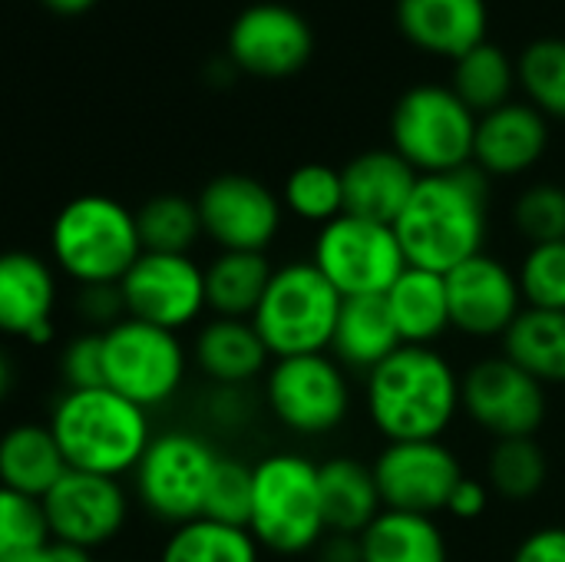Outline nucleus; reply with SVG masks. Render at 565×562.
<instances>
[{"instance_id": "obj_1", "label": "nucleus", "mask_w": 565, "mask_h": 562, "mask_svg": "<svg viewBox=\"0 0 565 562\" xmlns=\"http://www.w3.org/2000/svg\"><path fill=\"white\" fill-rule=\"evenodd\" d=\"M490 189L477 166L420 176L404 212L394 222L411 268L447 275L483 252Z\"/></svg>"}, {"instance_id": "obj_2", "label": "nucleus", "mask_w": 565, "mask_h": 562, "mask_svg": "<svg viewBox=\"0 0 565 562\" xmlns=\"http://www.w3.org/2000/svg\"><path fill=\"white\" fill-rule=\"evenodd\" d=\"M460 411V378L454 364L417 344H401L367 371V414L394 441H440Z\"/></svg>"}, {"instance_id": "obj_3", "label": "nucleus", "mask_w": 565, "mask_h": 562, "mask_svg": "<svg viewBox=\"0 0 565 562\" xmlns=\"http://www.w3.org/2000/svg\"><path fill=\"white\" fill-rule=\"evenodd\" d=\"M50 431L70 470L116 480L136 470L152 441L149 411L126 401L113 388L63 391L53 404Z\"/></svg>"}, {"instance_id": "obj_4", "label": "nucleus", "mask_w": 565, "mask_h": 562, "mask_svg": "<svg viewBox=\"0 0 565 562\" xmlns=\"http://www.w3.org/2000/svg\"><path fill=\"white\" fill-rule=\"evenodd\" d=\"M248 533L278 556H301L328 537L318 464L298 454H271L252 467Z\"/></svg>"}, {"instance_id": "obj_5", "label": "nucleus", "mask_w": 565, "mask_h": 562, "mask_svg": "<svg viewBox=\"0 0 565 562\" xmlns=\"http://www.w3.org/2000/svg\"><path fill=\"white\" fill-rule=\"evenodd\" d=\"M56 268L86 285H119L142 255L136 212L109 195H79L60 209L50 229Z\"/></svg>"}, {"instance_id": "obj_6", "label": "nucleus", "mask_w": 565, "mask_h": 562, "mask_svg": "<svg viewBox=\"0 0 565 562\" xmlns=\"http://www.w3.org/2000/svg\"><path fill=\"white\" fill-rule=\"evenodd\" d=\"M341 301L344 298L315 268V262H288L275 268L252 315V325L275 361L298 354H324L334 338Z\"/></svg>"}, {"instance_id": "obj_7", "label": "nucleus", "mask_w": 565, "mask_h": 562, "mask_svg": "<svg viewBox=\"0 0 565 562\" xmlns=\"http://www.w3.org/2000/svg\"><path fill=\"white\" fill-rule=\"evenodd\" d=\"M477 119L480 116L450 86H411L391 113L394 152L404 156L417 176L457 172L473 166Z\"/></svg>"}, {"instance_id": "obj_8", "label": "nucleus", "mask_w": 565, "mask_h": 562, "mask_svg": "<svg viewBox=\"0 0 565 562\" xmlns=\"http://www.w3.org/2000/svg\"><path fill=\"white\" fill-rule=\"evenodd\" d=\"M103 335V378L106 388L126 401L152 411L175 397L185 381V348L175 331L122 318Z\"/></svg>"}, {"instance_id": "obj_9", "label": "nucleus", "mask_w": 565, "mask_h": 562, "mask_svg": "<svg viewBox=\"0 0 565 562\" xmlns=\"http://www.w3.org/2000/svg\"><path fill=\"white\" fill-rule=\"evenodd\" d=\"M311 262L338 288L341 298L387 295L407 268L394 225L358 219L348 212L321 225Z\"/></svg>"}, {"instance_id": "obj_10", "label": "nucleus", "mask_w": 565, "mask_h": 562, "mask_svg": "<svg viewBox=\"0 0 565 562\" xmlns=\"http://www.w3.org/2000/svg\"><path fill=\"white\" fill-rule=\"evenodd\" d=\"M215 464H218L215 447L195 434L172 431L152 437L142 460L132 470L139 503L152 517L175 527L199 520Z\"/></svg>"}, {"instance_id": "obj_11", "label": "nucleus", "mask_w": 565, "mask_h": 562, "mask_svg": "<svg viewBox=\"0 0 565 562\" xmlns=\"http://www.w3.org/2000/svg\"><path fill=\"white\" fill-rule=\"evenodd\" d=\"M265 397L281 427L301 437H321L344 424L351 388L341 364L328 354L278 358L265 381Z\"/></svg>"}, {"instance_id": "obj_12", "label": "nucleus", "mask_w": 565, "mask_h": 562, "mask_svg": "<svg viewBox=\"0 0 565 562\" xmlns=\"http://www.w3.org/2000/svg\"><path fill=\"white\" fill-rule=\"evenodd\" d=\"M460 407L497 441L533 437L546 421V384L510 358H483L460 381Z\"/></svg>"}, {"instance_id": "obj_13", "label": "nucleus", "mask_w": 565, "mask_h": 562, "mask_svg": "<svg viewBox=\"0 0 565 562\" xmlns=\"http://www.w3.org/2000/svg\"><path fill=\"white\" fill-rule=\"evenodd\" d=\"M374 480L384 510L437 517L463 480L460 460L440 441H394L374 460Z\"/></svg>"}, {"instance_id": "obj_14", "label": "nucleus", "mask_w": 565, "mask_h": 562, "mask_svg": "<svg viewBox=\"0 0 565 562\" xmlns=\"http://www.w3.org/2000/svg\"><path fill=\"white\" fill-rule=\"evenodd\" d=\"M119 295L126 305V318L175 331L189 328L205 305V268H199L189 255H159L142 252L136 265L122 275Z\"/></svg>"}, {"instance_id": "obj_15", "label": "nucleus", "mask_w": 565, "mask_h": 562, "mask_svg": "<svg viewBox=\"0 0 565 562\" xmlns=\"http://www.w3.org/2000/svg\"><path fill=\"white\" fill-rule=\"evenodd\" d=\"M202 235L222 252H265L281 229V202L275 192L242 172L212 179L199 195Z\"/></svg>"}, {"instance_id": "obj_16", "label": "nucleus", "mask_w": 565, "mask_h": 562, "mask_svg": "<svg viewBox=\"0 0 565 562\" xmlns=\"http://www.w3.org/2000/svg\"><path fill=\"white\" fill-rule=\"evenodd\" d=\"M40 503L46 513L50 537L79 550L109 543L129 517L122 484L116 477L83 470H66Z\"/></svg>"}, {"instance_id": "obj_17", "label": "nucleus", "mask_w": 565, "mask_h": 562, "mask_svg": "<svg viewBox=\"0 0 565 562\" xmlns=\"http://www.w3.org/2000/svg\"><path fill=\"white\" fill-rule=\"evenodd\" d=\"M311 50L315 33L308 20L285 3L245 7L228 30V53L235 66L268 79L295 76L311 60Z\"/></svg>"}, {"instance_id": "obj_18", "label": "nucleus", "mask_w": 565, "mask_h": 562, "mask_svg": "<svg viewBox=\"0 0 565 562\" xmlns=\"http://www.w3.org/2000/svg\"><path fill=\"white\" fill-rule=\"evenodd\" d=\"M444 278L450 298V328H460L470 338H503L523 311L516 272L493 255L480 252Z\"/></svg>"}, {"instance_id": "obj_19", "label": "nucleus", "mask_w": 565, "mask_h": 562, "mask_svg": "<svg viewBox=\"0 0 565 562\" xmlns=\"http://www.w3.org/2000/svg\"><path fill=\"white\" fill-rule=\"evenodd\" d=\"M550 149V123L533 103H503L477 119L473 166L483 176H523Z\"/></svg>"}, {"instance_id": "obj_20", "label": "nucleus", "mask_w": 565, "mask_h": 562, "mask_svg": "<svg viewBox=\"0 0 565 562\" xmlns=\"http://www.w3.org/2000/svg\"><path fill=\"white\" fill-rule=\"evenodd\" d=\"M56 275L33 252L0 255V335L43 344L53 338Z\"/></svg>"}, {"instance_id": "obj_21", "label": "nucleus", "mask_w": 565, "mask_h": 562, "mask_svg": "<svg viewBox=\"0 0 565 562\" xmlns=\"http://www.w3.org/2000/svg\"><path fill=\"white\" fill-rule=\"evenodd\" d=\"M401 33L434 56L460 60L490 30L487 0H397Z\"/></svg>"}, {"instance_id": "obj_22", "label": "nucleus", "mask_w": 565, "mask_h": 562, "mask_svg": "<svg viewBox=\"0 0 565 562\" xmlns=\"http://www.w3.org/2000/svg\"><path fill=\"white\" fill-rule=\"evenodd\" d=\"M414 166L397 156L394 149H367L354 156L341 169V185H344V212L371 222L394 225L397 215L404 212L414 185H417Z\"/></svg>"}, {"instance_id": "obj_23", "label": "nucleus", "mask_w": 565, "mask_h": 562, "mask_svg": "<svg viewBox=\"0 0 565 562\" xmlns=\"http://www.w3.org/2000/svg\"><path fill=\"white\" fill-rule=\"evenodd\" d=\"M404 341L397 335L384 295H358L341 301V315L331 338V351L341 364L358 371H374Z\"/></svg>"}, {"instance_id": "obj_24", "label": "nucleus", "mask_w": 565, "mask_h": 562, "mask_svg": "<svg viewBox=\"0 0 565 562\" xmlns=\"http://www.w3.org/2000/svg\"><path fill=\"white\" fill-rule=\"evenodd\" d=\"M268 348L252 321L215 318L195 338V364L222 388H242L255 381L268 364Z\"/></svg>"}, {"instance_id": "obj_25", "label": "nucleus", "mask_w": 565, "mask_h": 562, "mask_svg": "<svg viewBox=\"0 0 565 562\" xmlns=\"http://www.w3.org/2000/svg\"><path fill=\"white\" fill-rule=\"evenodd\" d=\"M66 470L50 424H17L0 437V487L43 500Z\"/></svg>"}, {"instance_id": "obj_26", "label": "nucleus", "mask_w": 565, "mask_h": 562, "mask_svg": "<svg viewBox=\"0 0 565 562\" xmlns=\"http://www.w3.org/2000/svg\"><path fill=\"white\" fill-rule=\"evenodd\" d=\"M397 335L404 344L430 348L450 328V298L447 278L424 268H404V275L384 295Z\"/></svg>"}, {"instance_id": "obj_27", "label": "nucleus", "mask_w": 565, "mask_h": 562, "mask_svg": "<svg viewBox=\"0 0 565 562\" xmlns=\"http://www.w3.org/2000/svg\"><path fill=\"white\" fill-rule=\"evenodd\" d=\"M318 474H321V497H324L328 530L361 537L384 510L374 470L358 464V460L334 457V460L321 464Z\"/></svg>"}, {"instance_id": "obj_28", "label": "nucleus", "mask_w": 565, "mask_h": 562, "mask_svg": "<svg viewBox=\"0 0 565 562\" xmlns=\"http://www.w3.org/2000/svg\"><path fill=\"white\" fill-rule=\"evenodd\" d=\"M364 562H450L444 530L434 517L381 510V517L361 533Z\"/></svg>"}, {"instance_id": "obj_29", "label": "nucleus", "mask_w": 565, "mask_h": 562, "mask_svg": "<svg viewBox=\"0 0 565 562\" xmlns=\"http://www.w3.org/2000/svg\"><path fill=\"white\" fill-rule=\"evenodd\" d=\"M503 358L540 384H565V311L523 308L503 335Z\"/></svg>"}, {"instance_id": "obj_30", "label": "nucleus", "mask_w": 565, "mask_h": 562, "mask_svg": "<svg viewBox=\"0 0 565 562\" xmlns=\"http://www.w3.org/2000/svg\"><path fill=\"white\" fill-rule=\"evenodd\" d=\"M275 268L265 252H222L205 268V305L215 318L252 321Z\"/></svg>"}, {"instance_id": "obj_31", "label": "nucleus", "mask_w": 565, "mask_h": 562, "mask_svg": "<svg viewBox=\"0 0 565 562\" xmlns=\"http://www.w3.org/2000/svg\"><path fill=\"white\" fill-rule=\"evenodd\" d=\"M513 83H516V63L497 43L483 40L480 46L467 50L460 60H454L450 89L480 116L510 103Z\"/></svg>"}, {"instance_id": "obj_32", "label": "nucleus", "mask_w": 565, "mask_h": 562, "mask_svg": "<svg viewBox=\"0 0 565 562\" xmlns=\"http://www.w3.org/2000/svg\"><path fill=\"white\" fill-rule=\"evenodd\" d=\"M258 550L262 547L248 530L199 517L175 527L159 562H262Z\"/></svg>"}, {"instance_id": "obj_33", "label": "nucleus", "mask_w": 565, "mask_h": 562, "mask_svg": "<svg viewBox=\"0 0 565 562\" xmlns=\"http://www.w3.org/2000/svg\"><path fill=\"white\" fill-rule=\"evenodd\" d=\"M136 229L142 252L189 255V248L202 235L199 205L182 195H156L136 212Z\"/></svg>"}, {"instance_id": "obj_34", "label": "nucleus", "mask_w": 565, "mask_h": 562, "mask_svg": "<svg viewBox=\"0 0 565 562\" xmlns=\"http://www.w3.org/2000/svg\"><path fill=\"white\" fill-rule=\"evenodd\" d=\"M516 79L530 103L565 123V36H540L516 60Z\"/></svg>"}, {"instance_id": "obj_35", "label": "nucleus", "mask_w": 565, "mask_h": 562, "mask_svg": "<svg viewBox=\"0 0 565 562\" xmlns=\"http://www.w3.org/2000/svg\"><path fill=\"white\" fill-rule=\"evenodd\" d=\"M550 477L546 450L533 437L497 441L490 454V487L507 500H533Z\"/></svg>"}, {"instance_id": "obj_36", "label": "nucleus", "mask_w": 565, "mask_h": 562, "mask_svg": "<svg viewBox=\"0 0 565 562\" xmlns=\"http://www.w3.org/2000/svg\"><path fill=\"white\" fill-rule=\"evenodd\" d=\"M285 205L315 225H328L338 215H344V185L341 172L324 162L298 166L285 182Z\"/></svg>"}, {"instance_id": "obj_37", "label": "nucleus", "mask_w": 565, "mask_h": 562, "mask_svg": "<svg viewBox=\"0 0 565 562\" xmlns=\"http://www.w3.org/2000/svg\"><path fill=\"white\" fill-rule=\"evenodd\" d=\"M50 540L43 503L0 487V562H20Z\"/></svg>"}, {"instance_id": "obj_38", "label": "nucleus", "mask_w": 565, "mask_h": 562, "mask_svg": "<svg viewBox=\"0 0 565 562\" xmlns=\"http://www.w3.org/2000/svg\"><path fill=\"white\" fill-rule=\"evenodd\" d=\"M520 295L526 308L540 311H565V238L530 245L520 272Z\"/></svg>"}, {"instance_id": "obj_39", "label": "nucleus", "mask_w": 565, "mask_h": 562, "mask_svg": "<svg viewBox=\"0 0 565 562\" xmlns=\"http://www.w3.org/2000/svg\"><path fill=\"white\" fill-rule=\"evenodd\" d=\"M202 517L225 523V527L248 530V520H252V467L218 457L215 474L209 480L205 503H202Z\"/></svg>"}, {"instance_id": "obj_40", "label": "nucleus", "mask_w": 565, "mask_h": 562, "mask_svg": "<svg viewBox=\"0 0 565 562\" xmlns=\"http://www.w3.org/2000/svg\"><path fill=\"white\" fill-rule=\"evenodd\" d=\"M516 229L533 245L563 242L565 238V189L556 182H536L530 185L513 209Z\"/></svg>"}, {"instance_id": "obj_41", "label": "nucleus", "mask_w": 565, "mask_h": 562, "mask_svg": "<svg viewBox=\"0 0 565 562\" xmlns=\"http://www.w3.org/2000/svg\"><path fill=\"white\" fill-rule=\"evenodd\" d=\"M60 371L66 381V391H86V388H106L103 378V335H79L66 344L60 358Z\"/></svg>"}, {"instance_id": "obj_42", "label": "nucleus", "mask_w": 565, "mask_h": 562, "mask_svg": "<svg viewBox=\"0 0 565 562\" xmlns=\"http://www.w3.org/2000/svg\"><path fill=\"white\" fill-rule=\"evenodd\" d=\"M79 315L89 325H103V331L113 328L116 321H122L126 305H122L119 285H86L79 295Z\"/></svg>"}, {"instance_id": "obj_43", "label": "nucleus", "mask_w": 565, "mask_h": 562, "mask_svg": "<svg viewBox=\"0 0 565 562\" xmlns=\"http://www.w3.org/2000/svg\"><path fill=\"white\" fill-rule=\"evenodd\" d=\"M513 562H565V527L533 530L513 553Z\"/></svg>"}, {"instance_id": "obj_44", "label": "nucleus", "mask_w": 565, "mask_h": 562, "mask_svg": "<svg viewBox=\"0 0 565 562\" xmlns=\"http://www.w3.org/2000/svg\"><path fill=\"white\" fill-rule=\"evenodd\" d=\"M487 500H490L487 487H483L480 480L463 477V480L454 487V494H450L447 513H454L457 520H477V517L487 513Z\"/></svg>"}, {"instance_id": "obj_45", "label": "nucleus", "mask_w": 565, "mask_h": 562, "mask_svg": "<svg viewBox=\"0 0 565 562\" xmlns=\"http://www.w3.org/2000/svg\"><path fill=\"white\" fill-rule=\"evenodd\" d=\"M318 550V562H364L361 560V537L351 533H331L315 547Z\"/></svg>"}, {"instance_id": "obj_46", "label": "nucleus", "mask_w": 565, "mask_h": 562, "mask_svg": "<svg viewBox=\"0 0 565 562\" xmlns=\"http://www.w3.org/2000/svg\"><path fill=\"white\" fill-rule=\"evenodd\" d=\"M20 562H93V560H89V550H79V547H70V543L50 540V543H43L36 553L23 556Z\"/></svg>"}, {"instance_id": "obj_47", "label": "nucleus", "mask_w": 565, "mask_h": 562, "mask_svg": "<svg viewBox=\"0 0 565 562\" xmlns=\"http://www.w3.org/2000/svg\"><path fill=\"white\" fill-rule=\"evenodd\" d=\"M43 3H50V7L60 10V13H79V10L93 7L96 0H43Z\"/></svg>"}, {"instance_id": "obj_48", "label": "nucleus", "mask_w": 565, "mask_h": 562, "mask_svg": "<svg viewBox=\"0 0 565 562\" xmlns=\"http://www.w3.org/2000/svg\"><path fill=\"white\" fill-rule=\"evenodd\" d=\"M7 388H10V364H7V358H3V351H0V401H3V394H7Z\"/></svg>"}]
</instances>
